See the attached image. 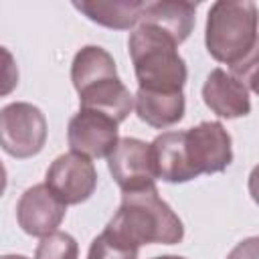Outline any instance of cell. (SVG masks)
Segmentation results:
<instances>
[{
	"instance_id": "6da1fadb",
	"label": "cell",
	"mask_w": 259,
	"mask_h": 259,
	"mask_svg": "<svg viewBox=\"0 0 259 259\" xmlns=\"http://www.w3.org/2000/svg\"><path fill=\"white\" fill-rule=\"evenodd\" d=\"M204 45L214 61L225 63L231 75L255 89L257 4L253 0H217L206 14Z\"/></svg>"
},
{
	"instance_id": "7a4b0ae2",
	"label": "cell",
	"mask_w": 259,
	"mask_h": 259,
	"mask_svg": "<svg viewBox=\"0 0 259 259\" xmlns=\"http://www.w3.org/2000/svg\"><path fill=\"white\" fill-rule=\"evenodd\" d=\"M111 237L140 249L142 245H176L184 239V225L172 206L160 198L156 186L123 192L105 229Z\"/></svg>"
},
{
	"instance_id": "3957f363",
	"label": "cell",
	"mask_w": 259,
	"mask_h": 259,
	"mask_svg": "<svg viewBox=\"0 0 259 259\" xmlns=\"http://www.w3.org/2000/svg\"><path fill=\"white\" fill-rule=\"evenodd\" d=\"M71 81L79 93L81 109L105 113L117 123L125 121L134 109V97L119 79L113 57L103 47L87 45L75 53Z\"/></svg>"
},
{
	"instance_id": "277c9868",
	"label": "cell",
	"mask_w": 259,
	"mask_h": 259,
	"mask_svg": "<svg viewBox=\"0 0 259 259\" xmlns=\"http://www.w3.org/2000/svg\"><path fill=\"white\" fill-rule=\"evenodd\" d=\"M127 51L134 65L138 89L150 93H178L184 89L188 69L178 45L164 30L138 22L130 32Z\"/></svg>"
},
{
	"instance_id": "5b68a950",
	"label": "cell",
	"mask_w": 259,
	"mask_h": 259,
	"mask_svg": "<svg viewBox=\"0 0 259 259\" xmlns=\"http://www.w3.org/2000/svg\"><path fill=\"white\" fill-rule=\"evenodd\" d=\"M49 127L40 107L16 101L0 109V148L16 158L26 160L42 152Z\"/></svg>"
},
{
	"instance_id": "8992f818",
	"label": "cell",
	"mask_w": 259,
	"mask_h": 259,
	"mask_svg": "<svg viewBox=\"0 0 259 259\" xmlns=\"http://www.w3.org/2000/svg\"><path fill=\"white\" fill-rule=\"evenodd\" d=\"M184 132L186 160L198 178L200 174H217L233 162V140L221 121H200Z\"/></svg>"
},
{
	"instance_id": "52a82bcc",
	"label": "cell",
	"mask_w": 259,
	"mask_h": 259,
	"mask_svg": "<svg viewBox=\"0 0 259 259\" xmlns=\"http://www.w3.org/2000/svg\"><path fill=\"white\" fill-rule=\"evenodd\" d=\"M47 188L65 204H81L97 188V170L91 158L69 152L57 156L45 176Z\"/></svg>"
},
{
	"instance_id": "ba28073f",
	"label": "cell",
	"mask_w": 259,
	"mask_h": 259,
	"mask_svg": "<svg viewBox=\"0 0 259 259\" xmlns=\"http://www.w3.org/2000/svg\"><path fill=\"white\" fill-rule=\"evenodd\" d=\"M117 121L93 109H81L69 119L67 142L71 152L87 158H107L119 142Z\"/></svg>"
},
{
	"instance_id": "9c48e42d",
	"label": "cell",
	"mask_w": 259,
	"mask_h": 259,
	"mask_svg": "<svg viewBox=\"0 0 259 259\" xmlns=\"http://www.w3.org/2000/svg\"><path fill=\"white\" fill-rule=\"evenodd\" d=\"M107 168L121 192H134L148 186H156L150 144H146L144 140L130 136L119 138L113 152L107 156Z\"/></svg>"
},
{
	"instance_id": "30bf717a",
	"label": "cell",
	"mask_w": 259,
	"mask_h": 259,
	"mask_svg": "<svg viewBox=\"0 0 259 259\" xmlns=\"http://www.w3.org/2000/svg\"><path fill=\"white\" fill-rule=\"evenodd\" d=\"M67 206L47 188V184H34L26 188L16 202L18 227L30 237H45L63 223Z\"/></svg>"
},
{
	"instance_id": "8fae6325",
	"label": "cell",
	"mask_w": 259,
	"mask_h": 259,
	"mask_svg": "<svg viewBox=\"0 0 259 259\" xmlns=\"http://www.w3.org/2000/svg\"><path fill=\"white\" fill-rule=\"evenodd\" d=\"M202 101L219 117L237 119L251 113V89L221 67L208 73L202 85Z\"/></svg>"
},
{
	"instance_id": "7c38bea8",
	"label": "cell",
	"mask_w": 259,
	"mask_h": 259,
	"mask_svg": "<svg viewBox=\"0 0 259 259\" xmlns=\"http://www.w3.org/2000/svg\"><path fill=\"white\" fill-rule=\"evenodd\" d=\"M196 2L186 0H158V2H146L140 22L152 24L160 30H164L168 36L176 40V45H182L194 24H196Z\"/></svg>"
},
{
	"instance_id": "4fadbf2b",
	"label": "cell",
	"mask_w": 259,
	"mask_h": 259,
	"mask_svg": "<svg viewBox=\"0 0 259 259\" xmlns=\"http://www.w3.org/2000/svg\"><path fill=\"white\" fill-rule=\"evenodd\" d=\"M156 178L170 184H182L194 180V172L184 152V132H164L150 144Z\"/></svg>"
},
{
	"instance_id": "5bb4252c",
	"label": "cell",
	"mask_w": 259,
	"mask_h": 259,
	"mask_svg": "<svg viewBox=\"0 0 259 259\" xmlns=\"http://www.w3.org/2000/svg\"><path fill=\"white\" fill-rule=\"evenodd\" d=\"M73 6L99 26L111 30H130L140 22L146 0H81L73 2Z\"/></svg>"
},
{
	"instance_id": "9a60e30c",
	"label": "cell",
	"mask_w": 259,
	"mask_h": 259,
	"mask_svg": "<svg viewBox=\"0 0 259 259\" xmlns=\"http://www.w3.org/2000/svg\"><path fill=\"white\" fill-rule=\"evenodd\" d=\"M134 107L138 117L156 130H164L170 127L174 123H178L184 117L186 111V99L184 93H150V91H142L138 89V93L134 95Z\"/></svg>"
},
{
	"instance_id": "2e32d148",
	"label": "cell",
	"mask_w": 259,
	"mask_h": 259,
	"mask_svg": "<svg viewBox=\"0 0 259 259\" xmlns=\"http://www.w3.org/2000/svg\"><path fill=\"white\" fill-rule=\"evenodd\" d=\"M34 259H79V243L65 231H53L40 237Z\"/></svg>"
},
{
	"instance_id": "e0dca14e",
	"label": "cell",
	"mask_w": 259,
	"mask_h": 259,
	"mask_svg": "<svg viewBox=\"0 0 259 259\" xmlns=\"http://www.w3.org/2000/svg\"><path fill=\"white\" fill-rule=\"evenodd\" d=\"M87 259H138V249L101 231L89 245Z\"/></svg>"
},
{
	"instance_id": "ac0fdd59",
	"label": "cell",
	"mask_w": 259,
	"mask_h": 259,
	"mask_svg": "<svg viewBox=\"0 0 259 259\" xmlns=\"http://www.w3.org/2000/svg\"><path fill=\"white\" fill-rule=\"evenodd\" d=\"M18 87V65L14 55L0 47V97H8Z\"/></svg>"
},
{
	"instance_id": "d6986e66",
	"label": "cell",
	"mask_w": 259,
	"mask_h": 259,
	"mask_svg": "<svg viewBox=\"0 0 259 259\" xmlns=\"http://www.w3.org/2000/svg\"><path fill=\"white\" fill-rule=\"evenodd\" d=\"M227 259H259V239L249 237V239L237 243L231 249V253L227 255Z\"/></svg>"
},
{
	"instance_id": "ffe728a7",
	"label": "cell",
	"mask_w": 259,
	"mask_h": 259,
	"mask_svg": "<svg viewBox=\"0 0 259 259\" xmlns=\"http://www.w3.org/2000/svg\"><path fill=\"white\" fill-rule=\"evenodd\" d=\"M6 184H8V174H6V168H4V164H2V160H0V196H2L4 190H6Z\"/></svg>"
},
{
	"instance_id": "44dd1931",
	"label": "cell",
	"mask_w": 259,
	"mask_h": 259,
	"mask_svg": "<svg viewBox=\"0 0 259 259\" xmlns=\"http://www.w3.org/2000/svg\"><path fill=\"white\" fill-rule=\"evenodd\" d=\"M152 259H186V257H180V255H160V257H152Z\"/></svg>"
},
{
	"instance_id": "7402d4cb",
	"label": "cell",
	"mask_w": 259,
	"mask_h": 259,
	"mask_svg": "<svg viewBox=\"0 0 259 259\" xmlns=\"http://www.w3.org/2000/svg\"><path fill=\"white\" fill-rule=\"evenodd\" d=\"M0 259H28V257H24V255H2Z\"/></svg>"
}]
</instances>
